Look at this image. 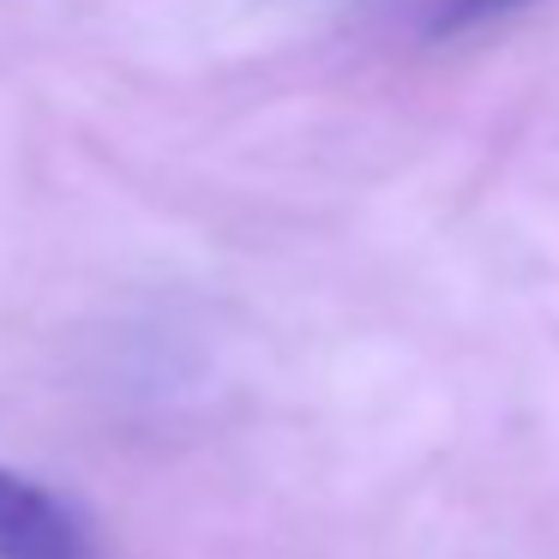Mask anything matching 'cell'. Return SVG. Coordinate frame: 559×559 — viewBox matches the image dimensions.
<instances>
[{"label":"cell","instance_id":"6da1fadb","mask_svg":"<svg viewBox=\"0 0 559 559\" xmlns=\"http://www.w3.org/2000/svg\"><path fill=\"white\" fill-rule=\"evenodd\" d=\"M0 559H91L85 523L61 493L0 463Z\"/></svg>","mask_w":559,"mask_h":559},{"label":"cell","instance_id":"7a4b0ae2","mask_svg":"<svg viewBox=\"0 0 559 559\" xmlns=\"http://www.w3.org/2000/svg\"><path fill=\"white\" fill-rule=\"evenodd\" d=\"M518 7H530V0H439L433 7V37H457V31L499 25V19H511Z\"/></svg>","mask_w":559,"mask_h":559}]
</instances>
